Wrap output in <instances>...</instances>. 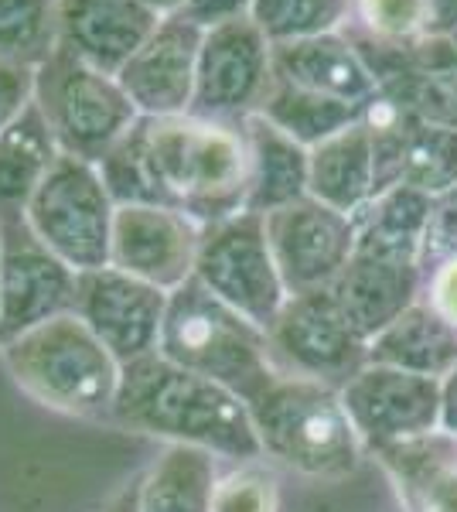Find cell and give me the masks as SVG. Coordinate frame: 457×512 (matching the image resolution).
<instances>
[{
    "label": "cell",
    "instance_id": "cell-1",
    "mask_svg": "<svg viewBox=\"0 0 457 512\" xmlns=\"http://www.w3.org/2000/svg\"><path fill=\"white\" fill-rule=\"evenodd\" d=\"M96 168L116 205H168L198 226L246 212L243 123L195 113L140 117Z\"/></svg>",
    "mask_w": 457,
    "mask_h": 512
},
{
    "label": "cell",
    "instance_id": "cell-2",
    "mask_svg": "<svg viewBox=\"0 0 457 512\" xmlns=\"http://www.w3.org/2000/svg\"><path fill=\"white\" fill-rule=\"evenodd\" d=\"M110 420L168 444L202 448L219 461L246 465L263 458L246 400L157 352L123 366Z\"/></svg>",
    "mask_w": 457,
    "mask_h": 512
},
{
    "label": "cell",
    "instance_id": "cell-3",
    "mask_svg": "<svg viewBox=\"0 0 457 512\" xmlns=\"http://www.w3.org/2000/svg\"><path fill=\"white\" fill-rule=\"evenodd\" d=\"M249 407L260 454L318 482L348 478L362 461V437L345 414L338 386L277 376Z\"/></svg>",
    "mask_w": 457,
    "mask_h": 512
},
{
    "label": "cell",
    "instance_id": "cell-4",
    "mask_svg": "<svg viewBox=\"0 0 457 512\" xmlns=\"http://www.w3.org/2000/svg\"><path fill=\"white\" fill-rule=\"evenodd\" d=\"M0 359L41 407L86 420L113 417L123 366L72 311L4 342Z\"/></svg>",
    "mask_w": 457,
    "mask_h": 512
},
{
    "label": "cell",
    "instance_id": "cell-5",
    "mask_svg": "<svg viewBox=\"0 0 457 512\" xmlns=\"http://www.w3.org/2000/svg\"><path fill=\"white\" fill-rule=\"evenodd\" d=\"M157 355L226 386L246 403H253L277 379L267 352V332L205 291L195 277L168 294Z\"/></svg>",
    "mask_w": 457,
    "mask_h": 512
},
{
    "label": "cell",
    "instance_id": "cell-6",
    "mask_svg": "<svg viewBox=\"0 0 457 512\" xmlns=\"http://www.w3.org/2000/svg\"><path fill=\"white\" fill-rule=\"evenodd\" d=\"M35 106L58 151L89 164L103 161L140 120L120 79L62 45L35 69Z\"/></svg>",
    "mask_w": 457,
    "mask_h": 512
},
{
    "label": "cell",
    "instance_id": "cell-7",
    "mask_svg": "<svg viewBox=\"0 0 457 512\" xmlns=\"http://www.w3.org/2000/svg\"><path fill=\"white\" fill-rule=\"evenodd\" d=\"M113 216L116 202L96 164L62 154L31 198L24 222L58 260L82 274L110 263Z\"/></svg>",
    "mask_w": 457,
    "mask_h": 512
},
{
    "label": "cell",
    "instance_id": "cell-8",
    "mask_svg": "<svg viewBox=\"0 0 457 512\" xmlns=\"http://www.w3.org/2000/svg\"><path fill=\"white\" fill-rule=\"evenodd\" d=\"M195 280L263 332L290 297L270 250L267 219L256 212H236L202 226Z\"/></svg>",
    "mask_w": 457,
    "mask_h": 512
},
{
    "label": "cell",
    "instance_id": "cell-9",
    "mask_svg": "<svg viewBox=\"0 0 457 512\" xmlns=\"http://www.w3.org/2000/svg\"><path fill=\"white\" fill-rule=\"evenodd\" d=\"M267 352L277 376L342 386L365 366V338L348 325L331 287L290 294L267 328Z\"/></svg>",
    "mask_w": 457,
    "mask_h": 512
},
{
    "label": "cell",
    "instance_id": "cell-10",
    "mask_svg": "<svg viewBox=\"0 0 457 512\" xmlns=\"http://www.w3.org/2000/svg\"><path fill=\"white\" fill-rule=\"evenodd\" d=\"M273 79H277L273 45L253 18L205 28L202 48H198L191 113L205 120L243 123L263 110Z\"/></svg>",
    "mask_w": 457,
    "mask_h": 512
},
{
    "label": "cell",
    "instance_id": "cell-11",
    "mask_svg": "<svg viewBox=\"0 0 457 512\" xmlns=\"http://www.w3.org/2000/svg\"><path fill=\"white\" fill-rule=\"evenodd\" d=\"M72 315L93 332L120 366L157 352L161 325L168 315V294L116 267H96L76 274Z\"/></svg>",
    "mask_w": 457,
    "mask_h": 512
},
{
    "label": "cell",
    "instance_id": "cell-12",
    "mask_svg": "<svg viewBox=\"0 0 457 512\" xmlns=\"http://www.w3.org/2000/svg\"><path fill=\"white\" fill-rule=\"evenodd\" d=\"M76 301V270L62 263L28 222L0 226V345L58 315Z\"/></svg>",
    "mask_w": 457,
    "mask_h": 512
},
{
    "label": "cell",
    "instance_id": "cell-13",
    "mask_svg": "<svg viewBox=\"0 0 457 512\" xmlns=\"http://www.w3.org/2000/svg\"><path fill=\"white\" fill-rule=\"evenodd\" d=\"M342 403L362 444L372 451L417 441L440 427V383L393 366L365 362L342 386Z\"/></svg>",
    "mask_w": 457,
    "mask_h": 512
},
{
    "label": "cell",
    "instance_id": "cell-14",
    "mask_svg": "<svg viewBox=\"0 0 457 512\" xmlns=\"http://www.w3.org/2000/svg\"><path fill=\"white\" fill-rule=\"evenodd\" d=\"M263 219L287 294L331 287L355 253V219L311 195Z\"/></svg>",
    "mask_w": 457,
    "mask_h": 512
},
{
    "label": "cell",
    "instance_id": "cell-15",
    "mask_svg": "<svg viewBox=\"0 0 457 512\" xmlns=\"http://www.w3.org/2000/svg\"><path fill=\"white\" fill-rule=\"evenodd\" d=\"M202 226L168 205H116L110 267L147 280L164 294L195 277Z\"/></svg>",
    "mask_w": 457,
    "mask_h": 512
},
{
    "label": "cell",
    "instance_id": "cell-16",
    "mask_svg": "<svg viewBox=\"0 0 457 512\" xmlns=\"http://www.w3.org/2000/svg\"><path fill=\"white\" fill-rule=\"evenodd\" d=\"M202 35L205 28H198L185 14L157 21L151 38L137 48L134 59L116 72L123 93L130 96L140 117H181V113H191Z\"/></svg>",
    "mask_w": 457,
    "mask_h": 512
},
{
    "label": "cell",
    "instance_id": "cell-17",
    "mask_svg": "<svg viewBox=\"0 0 457 512\" xmlns=\"http://www.w3.org/2000/svg\"><path fill=\"white\" fill-rule=\"evenodd\" d=\"M154 28L157 18L144 0H62L58 45L116 76Z\"/></svg>",
    "mask_w": 457,
    "mask_h": 512
},
{
    "label": "cell",
    "instance_id": "cell-18",
    "mask_svg": "<svg viewBox=\"0 0 457 512\" xmlns=\"http://www.w3.org/2000/svg\"><path fill=\"white\" fill-rule=\"evenodd\" d=\"M420 284V263L352 253L348 267L331 284V294H335L348 325L369 345V338H376L389 321H396L406 308H413L420 301Z\"/></svg>",
    "mask_w": 457,
    "mask_h": 512
},
{
    "label": "cell",
    "instance_id": "cell-19",
    "mask_svg": "<svg viewBox=\"0 0 457 512\" xmlns=\"http://www.w3.org/2000/svg\"><path fill=\"white\" fill-rule=\"evenodd\" d=\"M273 69L294 86L342 99L359 110L379 93V82L348 31H328V35L273 45Z\"/></svg>",
    "mask_w": 457,
    "mask_h": 512
},
{
    "label": "cell",
    "instance_id": "cell-20",
    "mask_svg": "<svg viewBox=\"0 0 457 512\" xmlns=\"http://www.w3.org/2000/svg\"><path fill=\"white\" fill-rule=\"evenodd\" d=\"M365 359L444 383L457 369V325L440 318L427 301H417L369 338Z\"/></svg>",
    "mask_w": 457,
    "mask_h": 512
},
{
    "label": "cell",
    "instance_id": "cell-21",
    "mask_svg": "<svg viewBox=\"0 0 457 512\" xmlns=\"http://www.w3.org/2000/svg\"><path fill=\"white\" fill-rule=\"evenodd\" d=\"M246 154H249V181H246V212L270 216L307 195V151L267 117L243 120Z\"/></svg>",
    "mask_w": 457,
    "mask_h": 512
},
{
    "label": "cell",
    "instance_id": "cell-22",
    "mask_svg": "<svg viewBox=\"0 0 457 512\" xmlns=\"http://www.w3.org/2000/svg\"><path fill=\"white\" fill-rule=\"evenodd\" d=\"M307 195L352 219L379 195L372 140L362 123H352L342 134L311 147V158H307Z\"/></svg>",
    "mask_w": 457,
    "mask_h": 512
},
{
    "label": "cell",
    "instance_id": "cell-23",
    "mask_svg": "<svg viewBox=\"0 0 457 512\" xmlns=\"http://www.w3.org/2000/svg\"><path fill=\"white\" fill-rule=\"evenodd\" d=\"M62 158L52 130L31 103L7 130H0V226L21 222L31 198Z\"/></svg>",
    "mask_w": 457,
    "mask_h": 512
},
{
    "label": "cell",
    "instance_id": "cell-24",
    "mask_svg": "<svg viewBox=\"0 0 457 512\" xmlns=\"http://www.w3.org/2000/svg\"><path fill=\"white\" fill-rule=\"evenodd\" d=\"M410 512H457V454L437 431L417 441L379 448Z\"/></svg>",
    "mask_w": 457,
    "mask_h": 512
},
{
    "label": "cell",
    "instance_id": "cell-25",
    "mask_svg": "<svg viewBox=\"0 0 457 512\" xmlns=\"http://www.w3.org/2000/svg\"><path fill=\"white\" fill-rule=\"evenodd\" d=\"M427 216L430 195H423L410 185L386 188L355 216V253L420 263Z\"/></svg>",
    "mask_w": 457,
    "mask_h": 512
},
{
    "label": "cell",
    "instance_id": "cell-26",
    "mask_svg": "<svg viewBox=\"0 0 457 512\" xmlns=\"http://www.w3.org/2000/svg\"><path fill=\"white\" fill-rule=\"evenodd\" d=\"M219 458L202 448L168 444L137 485L140 512H212Z\"/></svg>",
    "mask_w": 457,
    "mask_h": 512
},
{
    "label": "cell",
    "instance_id": "cell-27",
    "mask_svg": "<svg viewBox=\"0 0 457 512\" xmlns=\"http://www.w3.org/2000/svg\"><path fill=\"white\" fill-rule=\"evenodd\" d=\"M359 113H362L359 106L311 93V89H301V86H294V82L277 76L260 117H267L273 127H280L287 137H294L297 144H304L307 151H311L321 140L342 134L345 127L359 123Z\"/></svg>",
    "mask_w": 457,
    "mask_h": 512
},
{
    "label": "cell",
    "instance_id": "cell-28",
    "mask_svg": "<svg viewBox=\"0 0 457 512\" xmlns=\"http://www.w3.org/2000/svg\"><path fill=\"white\" fill-rule=\"evenodd\" d=\"M62 0H0V59L38 69L58 48Z\"/></svg>",
    "mask_w": 457,
    "mask_h": 512
},
{
    "label": "cell",
    "instance_id": "cell-29",
    "mask_svg": "<svg viewBox=\"0 0 457 512\" xmlns=\"http://www.w3.org/2000/svg\"><path fill=\"white\" fill-rule=\"evenodd\" d=\"M249 18L270 38V45H287L328 31H345L352 18V0H253Z\"/></svg>",
    "mask_w": 457,
    "mask_h": 512
},
{
    "label": "cell",
    "instance_id": "cell-30",
    "mask_svg": "<svg viewBox=\"0 0 457 512\" xmlns=\"http://www.w3.org/2000/svg\"><path fill=\"white\" fill-rule=\"evenodd\" d=\"M400 185L417 188L423 195H440L457 185V130L440 123H417L406 140Z\"/></svg>",
    "mask_w": 457,
    "mask_h": 512
},
{
    "label": "cell",
    "instance_id": "cell-31",
    "mask_svg": "<svg viewBox=\"0 0 457 512\" xmlns=\"http://www.w3.org/2000/svg\"><path fill=\"white\" fill-rule=\"evenodd\" d=\"M427 28V0H352L348 28L379 45H410Z\"/></svg>",
    "mask_w": 457,
    "mask_h": 512
},
{
    "label": "cell",
    "instance_id": "cell-32",
    "mask_svg": "<svg viewBox=\"0 0 457 512\" xmlns=\"http://www.w3.org/2000/svg\"><path fill=\"white\" fill-rule=\"evenodd\" d=\"M212 512H277V478L260 461L232 468L219 475Z\"/></svg>",
    "mask_w": 457,
    "mask_h": 512
},
{
    "label": "cell",
    "instance_id": "cell-33",
    "mask_svg": "<svg viewBox=\"0 0 457 512\" xmlns=\"http://www.w3.org/2000/svg\"><path fill=\"white\" fill-rule=\"evenodd\" d=\"M451 256H457V185L430 198V216L420 246V270L427 274Z\"/></svg>",
    "mask_w": 457,
    "mask_h": 512
},
{
    "label": "cell",
    "instance_id": "cell-34",
    "mask_svg": "<svg viewBox=\"0 0 457 512\" xmlns=\"http://www.w3.org/2000/svg\"><path fill=\"white\" fill-rule=\"evenodd\" d=\"M35 103V69L0 59V130H7Z\"/></svg>",
    "mask_w": 457,
    "mask_h": 512
},
{
    "label": "cell",
    "instance_id": "cell-35",
    "mask_svg": "<svg viewBox=\"0 0 457 512\" xmlns=\"http://www.w3.org/2000/svg\"><path fill=\"white\" fill-rule=\"evenodd\" d=\"M423 280H427V297H423V301H427L444 321L457 325V256L437 263L434 270H427Z\"/></svg>",
    "mask_w": 457,
    "mask_h": 512
},
{
    "label": "cell",
    "instance_id": "cell-36",
    "mask_svg": "<svg viewBox=\"0 0 457 512\" xmlns=\"http://www.w3.org/2000/svg\"><path fill=\"white\" fill-rule=\"evenodd\" d=\"M249 7L253 0H188L185 18L195 21L198 28H215L222 21L249 18Z\"/></svg>",
    "mask_w": 457,
    "mask_h": 512
},
{
    "label": "cell",
    "instance_id": "cell-37",
    "mask_svg": "<svg viewBox=\"0 0 457 512\" xmlns=\"http://www.w3.org/2000/svg\"><path fill=\"white\" fill-rule=\"evenodd\" d=\"M423 35L457 38V0H427V28Z\"/></svg>",
    "mask_w": 457,
    "mask_h": 512
},
{
    "label": "cell",
    "instance_id": "cell-38",
    "mask_svg": "<svg viewBox=\"0 0 457 512\" xmlns=\"http://www.w3.org/2000/svg\"><path fill=\"white\" fill-rule=\"evenodd\" d=\"M440 427L457 434V369L440 383Z\"/></svg>",
    "mask_w": 457,
    "mask_h": 512
},
{
    "label": "cell",
    "instance_id": "cell-39",
    "mask_svg": "<svg viewBox=\"0 0 457 512\" xmlns=\"http://www.w3.org/2000/svg\"><path fill=\"white\" fill-rule=\"evenodd\" d=\"M144 7L154 14L157 21H164V18H181L185 7H188V0H144Z\"/></svg>",
    "mask_w": 457,
    "mask_h": 512
},
{
    "label": "cell",
    "instance_id": "cell-40",
    "mask_svg": "<svg viewBox=\"0 0 457 512\" xmlns=\"http://www.w3.org/2000/svg\"><path fill=\"white\" fill-rule=\"evenodd\" d=\"M106 512H140V506H137V485H134V489L123 492L120 499H116Z\"/></svg>",
    "mask_w": 457,
    "mask_h": 512
},
{
    "label": "cell",
    "instance_id": "cell-41",
    "mask_svg": "<svg viewBox=\"0 0 457 512\" xmlns=\"http://www.w3.org/2000/svg\"><path fill=\"white\" fill-rule=\"evenodd\" d=\"M454 41H457V38H454Z\"/></svg>",
    "mask_w": 457,
    "mask_h": 512
}]
</instances>
